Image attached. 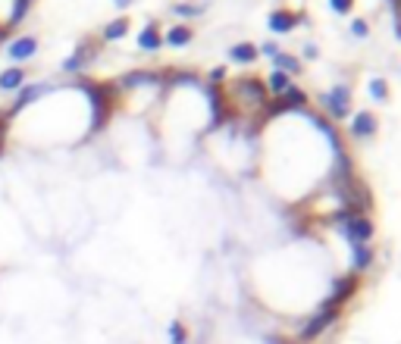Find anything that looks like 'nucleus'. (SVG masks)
Returning a JSON list of instances; mask_svg holds the SVG:
<instances>
[{"label":"nucleus","mask_w":401,"mask_h":344,"mask_svg":"<svg viewBox=\"0 0 401 344\" xmlns=\"http://www.w3.org/2000/svg\"><path fill=\"white\" fill-rule=\"evenodd\" d=\"M273 63H276L279 72H286V75H295V72L301 69V63L295 60L292 54H276V57H273Z\"/></svg>","instance_id":"6ab92c4d"},{"label":"nucleus","mask_w":401,"mask_h":344,"mask_svg":"<svg viewBox=\"0 0 401 344\" xmlns=\"http://www.w3.org/2000/svg\"><path fill=\"white\" fill-rule=\"evenodd\" d=\"M292 88V81H288V75L286 72H273L270 79H266V91H273V94H286V91Z\"/></svg>","instance_id":"a211bd4d"},{"label":"nucleus","mask_w":401,"mask_h":344,"mask_svg":"<svg viewBox=\"0 0 401 344\" xmlns=\"http://www.w3.org/2000/svg\"><path fill=\"white\" fill-rule=\"evenodd\" d=\"M329 10H335L339 16H348L354 10V0H329Z\"/></svg>","instance_id":"393cba45"},{"label":"nucleus","mask_w":401,"mask_h":344,"mask_svg":"<svg viewBox=\"0 0 401 344\" xmlns=\"http://www.w3.org/2000/svg\"><path fill=\"white\" fill-rule=\"evenodd\" d=\"M335 319H339V310H335V307H320L317 316H313L311 323L301 329V341H313V338L323 335V332H326L329 325L335 323Z\"/></svg>","instance_id":"20e7f679"},{"label":"nucleus","mask_w":401,"mask_h":344,"mask_svg":"<svg viewBox=\"0 0 401 344\" xmlns=\"http://www.w3.org/2000/svg\"><path fill=\"white\" fill-rule=\"evenodd\" d=\"M376 128H380V122H376V116L370 113V110L354 113V119H351V135L354 138H373Z\"/></svg>","instance_id":"0eeeda50"},{"label":"nucleus","mask_w":401,"mask_h":344,"mask_svg":"<svg viewBox=\"0 0 401 344\" xmlns=\"http://www.w3.org/2000/svg\"><path fill=\"white\" fill-rule=\"evenodd\" d=\"M38 54V38H32V34H26V38H16L13 44H10V60H28V57Z\"/></svg>","instance_id":"9d476101"},{"label":"nucleus","mask_w":401,"mask_h":344,"mask_svg":"<svg viewBox=\"0 0 401 344\" xmlns=\"http://www.w3.org/2000/svg\"><path fill=\"white\" fill-rule=\"evenodd\" d=\"M298 22H301L298 13H288V10H273L270 19H266V26H270V32L286 34V32H292V28L298 26Z\"/></svg>","instance_id":"1a4fd4ad"},{"label":"nucleus","mask_w":401,"mask_h":344,"mask_svg":"<svg viewBox=\"0 0 401 344\" xmlns=\"http://www.w3.org/2000/svg\"><path fill=\"white\" fill-rule=\"evenodd\" d=\"M22 81H26V72L19 66H13L7 72H0V91H19Z\"/></svg>","instance_id":"4468645a"},{"label":"nucleus","mask_w":401,"mask_h":344,"mask_svg":"<svg viewBox=\"0 0 401 344\" xmlns=\"http://www.w3.org/2000/svg\"><path fill=\"white\" fill-rule=\"evenodd\" d=\"M48 91H50V85H48V81H41V85H22V88H19V97H16V103L7 110V116H3V119H13V116L19 113V110L26 107V103H32L35 97L48 94Z\"/></svg>","instance_id":"423d86ee"},{"label":"nucleus","mask_w":401,"mask_h":344,"mask_svg":"<svg viewBox=\"0 0 401 344\" xmlns=\"http://www.w3.org/2000/svg\"><path fill=\"white\" fill-rule=\"evenodd\" d=\"M126 88H135V85H157V75L154 72H129L123 79Z\"/></svg>","instance_id":"aec40b11"},{"label":"nucleus","mask_w":401,"mask_h":344,"mask_svg":"<svg viewBox=\"0 0 401 344\" xmlns=\"http://www.w3.org/2000/svg\"><path fill=\"white\" fill-rule=\"evenodd\" d=\"M132 0H116V7H129Z\"/></svg>","instance_id":"cd10ccee"},{"label":"nucleus","mask_w":401,"mask_h":344,"mask_svg":"<svg viewBox=\"0 0 401 344\" xmlns=\"http://www.w3.org/2000/svg\"><path fill=\"white\" fill-rule=\"evenodd\" d=\"M370 94L380 97V101H389V85L382 79H373V81H370Z\"/></svg>","instance_id":"b1692460"},{"label":"nucleus","mask_w":401,"mask_h":344,"mask_svg":"<svg viewBox=\"0 0 401 344\" xmlns=\"http://www.w3.org/2000/svg\"><path fill=\"white\" fill-rule=\"evenodd\" d=\"M257 54H260V50L254 48L251 41H242V44H235V48L229 50V60H235V63H254V60H257Z\"/></svg>","instance_id":"2eb2a0df"},{"label":"nucleus","mask_w":401,"mask_h":344,"mask_svg":"<svg viewBox=\"0 0 401 344\" xmlns=\"http://www.w3.org/2000/svg\"><path fill=\"white\" fill-rule=\"evenodd\" d=\"M191 34H195V32H191L188 26H173L170 32L164 34V41H166V44H173V48H185V44L191 41Z\"/></svg>","instance_id":"f3484780"},{"label":"nucleus","mask_w":401,"mask_h":344,"mask_svg":"<svg viewBox=\"0 0 401 344\" xmlns=\"http://www.w3.org/2000/svg\"><path fill=\"white\" fill-rule=\"evenodd\" d=\"M323 107H326L335 119H345V116L351 113V91H348V85H335L329 94H323Z\"/></svg>","instance_id":"7ed1b4c3"},{"label":"nucleus","mask_w":401,"mask_h":344,"mask_svg":"<svg viewBox=\"0 0 401 344\" xmlns=\"http://www.w3.org/2000/svg\"><path fill=\"white\" fill-rule=\"evenodd\" d=\"M282 103H286V107H304V103H307V94H304V91H298V88L292 85V88H288L286 94H282Z\"/></svg>","instance_id":"412c9836"},{"label":"nucleus","mask_w":401,"mask_h":344,"mask_svg":"<svg viewBox=\"0 0 401 344\" xmlns=\"http://www.w3.org/2000/svg\"><path fill=\"white\" fill-rule=\"evenodd\" d=\"M176 13L179 16H197V13H201V7H195V3H179Z\"/></svg>","instance_id":"bb28decb"},{"label":"nucleus","mask_w":401,"mask_h":344,"mask_svg":"<svg viewBox=\"0 0 401 344\" xmlns=\"http://www.w3.org/2000/svg\"><path fill=\"white\" fill-rule=\"evenodd\" d=\"M91 54H95V48H91V44H82V48H79L66 63H63V69H66V72H79V69H85L91 63Z\"/></svg>","instance_id":"f8f14e48"},{"label":"nucleus","mask_w":401,"mask_h":344,"mask_svg":"<svg viewBox=\"0 0 401 344\" xmlns=\"http://www.w3.org/2000/svg\"><path fill=\"white\" fill-rule=\"evenodd\" d=\"M160 44H164V34H160L157 22H148V26H144V32L138 34V48H141V50H157Z\"/></svg>","instance_id":"9b49d317"},{"label":"nucleus","mask_w":401,"mask_h":344,"mask_svg":"<svg viewBox=\"0 0 401 344\" xmlns=\"http://www.w3.org/2000/svg\"><path fill=\"white\" fill-rule=\"evenodd\" d=\"M129 16H119V19H113L107 28H104V41H119V38H126L129 34Z\"/></svg>","instance_id":"dca6fc26"},{"label":"nucleus","mask_w":401,"mask_h":344,"mask_svg":"<svg viewBox=\"0 0 401 344\" xmlns=\"http://www.w3.org/2000/svg\"><path fill=\"white\" fill-rule=\"evenodd\" d=\"M82 88L88 91L91 103H95V125L91 128H101L107 122L110 110H113V88H104V85H95V81H82Z\"/></svg>","instance_id":"f03ea898"},{"label":"nucleus","mask_w":401,"mask_h":344,"mask_svg":"<svg viewBox=\"0 0 401 344\" xmlns=\"http://www.w3.org/2000/svg\"><path fill=\"white\" fill-rule=\"evenodd\" d=\"M342 223V232H345V238L351 244H370V238H373V219L364 216V213H351V210H345V213H339L335 216Z\"/></svg>","instance_id":"f257e3e1"},{"label":"nucleus","mask_w":401,"mask_h":344,"mask_svg":"<svg viewBox=\"0 0 401 344\" xmlns=\"http://www.w3.org/2000/svg\"><path fill=\"white\" fill-rule=\"evenodd\" d=\"M354 291H358V276L351 272V276H345V279H339V282H335L333 297H329V301H326L323 307H335V310H339V307L345 304V301L354 294Z\"/></svg>","instance_id":"6e6552de"},{"label":"nucleus","mask_w":401,"mask_h":344,"mask_svg":"<svg viewBox=\"0 0 401 344\" xmlns=\"http://www.w3.org/2000/svg\"><path fill=\"white\" fill-rule=\"evenodd\" d=\"M235 94L245 97V107H264L266 103V85H260L257 79H242L232 85Z\"/></svg>","instance_id":"39448f33"},{"label":"nucleus","mask_w":401,"mask_h":344,"mask_svg":"<svg viewBox=\"0 0 401 344\" xmlns=\"http://www.w3.org/2000/svg\"><path fill=\"white\" fill-rule=\"evenodd\" d=\"M28 3H32V0H16V3H13V13H10V26H16V22L26 19Z\"/></svg>","instance_id":"4be33fe9"},{"label":"nucleus","mask_w":401,"mask_h":344,"mask_svg":"<svg viewBox=\"0 0 401 344\" xmlns=\"http://www.w3.org/2000/svg\"><path fill=\"white\" fill-rule=\"evenodd\" d=\"M354 254H351V270L360 272V270H367L370 263H373V247L370 244H351Z\"/></svg>","instance_id":"ddd939ff"},{"label":"nucleus","mask_w":401,"mask_h":344,"mask_svg":"<svg viewBox=\"0 0 401 344\" xmlns=\"http://www.w3.org/2000/svg\"><path fill=\"white\" fill-rule=\"evenodd\" d=\"M170 341L173 344H185V341H188V329H185L182 323H173L170 325Z\"/></svg>","instance_id":"5701e85b"},{"label":"nucleus","mask_w":401,"mask_h":344,"mask_svg":"<svg viewBox=\"0 0 401 344\" xmlns=\"http://www.w3.org/2000/svg\"><path fill=\"white\" fill-rule=\"evenodd\" d=\"M367 32H370L367 19H354L351 22V34H358V38H367Z\"/></svg>","instance_id":"a878e982"}]
</instances>
